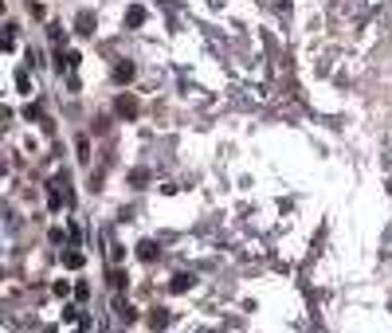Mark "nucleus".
I'll return each mask as SVG.
<instances>
[{
  "mask_svg": "<svg viewBox=\"0 0 392 333\" xmlns=\"http://www.w3.org/2000/svg\"><path fill=\"white\" fill-rule=\"evenodd\" d=\"M137 259H145V263L157 259V243H153V239H141V243H137Z\"/></svg>",
  "mask_w": 392,
  "mask_h": 333,
  "instance_id": "nucleus-1",
  "label": "nucleus"
},
{
  "mask_svg": "<svg viewBox=\"0 0 392 333\" xmlns=\"http://www.w3.org/2000/svg\"><path fill=\"white\" fill-rule=\"evenodd\" d=\"M118 114L122 118H137V102L133 98H118Z\"/></svg>",
  "mask_w": 392,
  "mask_h": 333,
  "instance_id": "nucleus-2",
  "label": "nucleus"
},
{
  "mask_svg": "<svg viewBox=\"0 0 392 333\" xmlns=\"http://www.w3.org/2000/svg\"><path fill=\"white\" fill-rule=\"evenodd\" d=\"M75 28H79V32H83V36H90V32H94V16H90V12H83V16H79V24H75Z\"/></svg>",
  "mask_w": 392,
  "mask_h": 333,
  "instance_id": "nucleus-3",
  "label": "nucleus"
},
{
  "mask_svg": "<svg viewBox=\"0 0 392 333\" xmlns=\"http://www.w3.org/2000/svg\"><path fill=\"white\" fill-rule=\"evenodd\" d=\"M114 79H118V83H130V79H133V67H130V63H118V67H114Z\"/></svg>",
  "mask_w": 392,
  "mask_h": 333,
  "instance_id": "nucleus-4",
  "label": "nucleus"
},
{
  "mask_svg": "<svg viewBox=\"0 0 392 333\" xmlns=\"http://www.w3.org/2000/svg\"><path fill=\"white\" fill-rule=\"evenodd\" d=\"M141 20H145V8H130V16H126V24H130V28H137Z\"/></svg>",
  "mask_w": 392,
  "mask_h": 333,
  "instance_id": "nucleus-5",
  "label": "nucleus"
},
{
  "mask_svg": "<svg viewBox=\"0 0 392 333\" xmlns=\"http://www.w3.org/2000/svg\"><path fill=\"white\" fill-rule=\"evenodd\" d=\"M165 322H169V314H165V310H153V314H149V326H153V330H161Z\"/></svg>",
  "mask_w": 392,
  "mask_h": 333,
  "instance_id": "nucleus-6",
  "label": "nucleus"
},
{
  "mask_svg": "<svg viewBox=\"0 0 392 333\" xmlns=\"http://www.w3.org/2000/svg\"><path fill=\"white\" fill-rule=\"evenodd\" d=\"M188 286H192V278H188V275H176V278H173V290H176V294H180V290H188Z\"/></svg>",
  "mask_w": 392,
  "mask_h": 333,
  "instance_id": "nucleus-7",
  "label": "nucleus"
}]
</instances>
